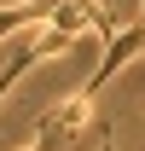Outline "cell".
<instances>
[{"mask_svg": "<svg viewBox=\"0 0 145 151\" xmlns=\"http://www.w3.org/2000/svg\"><path fill=\"white\" fill-rule=\"evenodd\" d=\"M70 47H81V41H75V35H64L58 23H35V29H29V35L18 41V52L0 64V99L12 93V87H18V81H23L29 70H35V64H47V58H64Z\"/></svg>", "mask_w": 145, "mask_h": 151, "instance_id": "6da1fadb", "label": "cell"}, {"mask_svg": "<svg viewBox=\"0 0 145 151\" xmlns=\"http://www.w3.org/2000/svg\"><path fill=\"white\" fill-rule=\"evenodd\" d=\"M87 122H93V93H81L75 87L70 99H58L52 111H41V122H35V139L47 151H70L81 134H87Z\"/></svg>", "mask_w": 145, "mask_h": 151, "instance_id": "7a4b0ae2", "label": "cell"}, {"mask_svg": "<svg viewBox=\"0 0 145 151\" xmlns=\"http://www.w3.org/2000/svg\"><path fill=\"white\" fill-rule=\"evenodd\" d=\"M145 52V18L134 23V29H116V35L105 41V58H99V64H93V76L87 81H81V93H99V87H105L110 76L122 70V64H134V58Z\"/></svg>", "mask_w": 145, "mask_h": 151, "instance_id": "3957f363", "label": "cell"}, {"mask_svg": "<svg viewBox=\"0 0 145 151\" xmlns=\"http://www.w3.org/2000/svg\"><path fill=\"white\" fill-rule=\"evenodd\" d=\"M18 151H47V145H41V139H29V145H18Z\"/></svg>", "mask_w": 145, "mask_h": 151, "instance_id": "277c9868", "label": "cell"}, {"mask_svg": "<svg viewBox=\"0 0 145 151\" xmlns=\"http://www.w3.org/2000/svg\"><path fill=\"white\" fill-rule=\"evenodd\" d=\"M99 151H116V145H110V139H105V145H99Z\"/></svg>", "mask_w": 145, "mask_h": 151, "instance_id": "5b68a950", "label": "cell"}]
</instances>
